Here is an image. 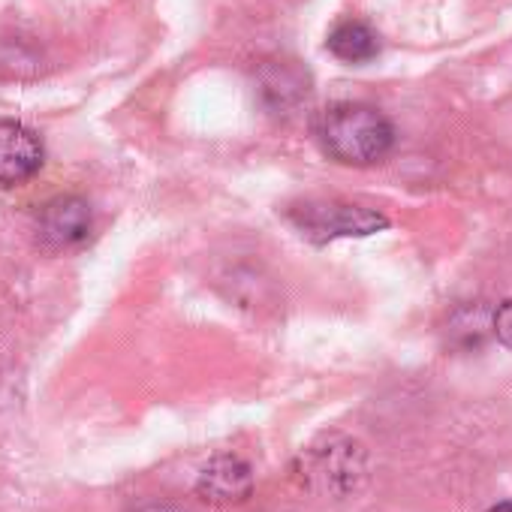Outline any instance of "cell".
<instances>
[{"label": "cell", "instance_id": "6da1fadb", "mask_svg": "<svg viewBox=\"0 0 512 512\" xmlns=\"http://www.w3.org/2000/svg\"><path fill=\"white\" fill-rule=\"evenodd\" d=\"M320 148L344 166H374L395 148L392 121L368 103H335L314 124Z\"/></svg>", "mask_w": 512, "mask_h": 512}, {"label": "cell", "instance_id": "7a4b0ae2", "mask_svg": "<svg viewBox=\"0 0 512 512\" xmlns=\"http://www.w3.org/2000/svg\"><path fill=\"white\" fill-rule=\"evenodd\" d=\"M287 220L311 241L326 244L335 238H362L383 229L389 220L380 211L350 202H302L287 211Z\"/></svg>", "mask_w": 512, "mask_h": 512}, {"label": "cell", "instance_id": "3957f363", "mask_svg": "<svg viewBox=\"0 0 512 512\" xmlns=\"http://www.w3.org/2000/svg\"><path fill=\"white\" fill-rule=\"evenodd\" d=\"M302 482L323 488L329 494H344L350 488H356V479L365 476V464H362V449L353 440H323L314 443L305 455H302V467H299Z\"/></svg>", "mask_w": 512, "mask_h": 512}, {"label": "cell", "instance_id": "277c9868", "mask_svg": "<svg viewBox=\"0 0 512 512\" xmlns=\"http://www.w3.org/2000/svg\"><path fill=\"white\" fill-rule=\"evenodd\" d=\"M91 235V205L82 196H58L37 214V241L46 250H73Z\"/></svg>", "mask_w": 512, "mask_h": 512}, {"label": "cell", "instance_id": "5b68a950", "mask_svg": "<svg viewBox=\"0 0 512 512\" xmlns=\"http://www.w3.org/2000/svg\"><path fill=\"white\" fill-rule=\"evenodd\" d=\"M46 160L43 139L19 124V121H0V187H19L31 181Z\"/></svg>", "mask_w": 512, "mask_h": 512}, {"label": "cell", "instance_id": "8992f818", "mask_svg": "<svg viewBox=\"0 0 512 512\" xmlns=\"http://www.w3.org/2000/svg\"><path fill=\"white\" fill-rule=\"evenodd\" d=\"M196 491L208 503H238V500L250 497V491H253L250 464L238 455H217L199 473Z\"/></svg>", "mask_w": 512, "mask_h": 512}, {"label": "cell", "instance_id": "52a82bcc", "mask_svg": "<svg viewBox=\"0 0 512 512\" xmlns=\"http://www.w3.org/2000/svg\"><path fill=\"white\" fill-rule=\"evenodd\" d=\"M329 52L344 64H368L380 55V37L359 19H344L329 34Z\"/></svg>", "mask_w": 512, "mask_h": 512}, {"label": "cell", "instance_id": "ba28073f", "mask_svg": "<svg viewBox=\"0 0 512 512\" xmlns=\"http://www.w3.org/2000/svg\"><path fill=\"white\" fill-rule=\"evenodd\" d=\"M494 335L500 338L503 347L512 350V299H506V302L494 311Z\"/></svg>", "mask_w": 512, "mask_h": 512}, {"label": "cell", "instance_id": "9c48e42d", "mask_svg": "<svg viewBox=\"0 0 512 512\" xmlns=\"http://www.w3.org/2000/svg\"><path fill=\"white\" fill-rule=\"evenodd\" d=\"M139 512H184V509L169 506V503H154V506H145V509H139Z\"/></svg>", "mask_w": 512, "mask_h": 512}, {"label": "cell", "instance_id": "30bf717a", "mask_svg": "<svg viewBox=\"0 0 512 512\" xmlns=\"http://www.w3.org/2000/svg\"><path fill=\"white\" fill-rule=\"evenodd\" d=\"M488 512H512V500H506V503H497V506H491Z\"/></svg>", "mask_w": 512, "mask_h": 512}]
</instances>
